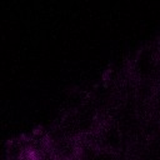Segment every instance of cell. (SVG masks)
Wrapping results in <instances>:
<instances>
[{
    "instance_id": "1",
    "label": "cell",
    "mask_w": 160,
    "mask_h": 160,
    "mask_svg": "<svg viewBox=\"0 0 160 160\" xmlns=\"http://www.w3.org/2000/svg\"><path fill=\"white\" fill-rule=\"evenodd\" d=\"M120 146H121V131L116 125L109 124L99 134V148L98 149L116 152L120 149Z\"/></svg>"
},
{
    "instance_id": "2",
    "label": "cell",
    "mask_w": 160,
    "mask_h": 160,
    "mask_svg": "<svg viewBox=\"0 0 160 160\" xmlns=\"http://www.w3.org/2000/svg\"><path fill=\"white\" fill-rule=\"evenodd\" d=\"M134 71L141 80H149L156 72V60L151 56V51H142L134 62Z\"/></svg>"
},
{
    "instance_id": "3",
    "label": "cell",
    "mask_w": 160,
    "mask_h": 160,
    "mask_svg": "<svg viewBox=\"0 0 160 160\" xmlns=\"http://www.w3.org/2000/svg\"><path fill=\"white\" fill-rule=\"evenodd\" d=\"M79 148L72 138H60L52 145V154L58 160H74Z\"/></svg>"
},
{
    "instance_id": "4",
    "label": "cell",
    "mask_w": 160,
    "mask_h": 160,
    "mask_svg": "<svg viewBox=\"0 0 160 160\" xmlns=\"http://www.w3.org/2000/svg\"><path fill=\"white\" fill-rule=\"evenodd\" d=\"M91 160H119L116 152L109 151V150H102V149H98L95 151V154L92 155Z\"/></svg>"
}]
</instances>
